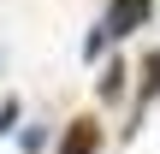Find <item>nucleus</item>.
Returning <instances> with one entry per match:
<instances>
[{"instance_id": "1", "label": "nucleus", "mask_w": 160, "mask_h": 154, "mask_svg": "<svg viewBox=\"0 0 160 154\" xmlns=\"http://www.w3.org/2000/svg\"><path fill=\"white\" fill-rule=\"evenodd\" d=\"M148 6H154V0H113V6H107V18H101V24L89 30L83 53L95 59V53H101L107 42H119V36H131V30H142V24H148Z\"/></svg>"}, {"instance_id": "2", "label": "nucleus", "mask_w": 160, "mask_h": 154, "mask_svg": "<svg viewBox=\"0 0 160 154\" xmlns=\"http://www.w3.org/2000/svg\"><path fill=\"white\" fill-rule=\"evenodd\" d=\"M59 154H101V125L95 119H71L65 137H59Z\"/></svg>"}, {"instance_id": "3", "label": "nucleus", "mask_w": 160, "mask_h": 154, "mask_svg": "<svg viewBox=\"0 0 160 154\" xmlns=\"http://www.w3.org/2000/svg\"><path fill=\"white\" fill-rule=\"evenodd\" d=\"M148 101H160V47L148 53V83H142V107Z\"/></svg>"}, {"instance_id": "4", "label": "nucleus", "mask_w": 160, "mask_h": 154, "mask_svg": "<svg viewBox=\"0 0 160 154\" xmlns=\"http://www.w3.org/2000/svg\"><path fill=\"white\" fill-rule=\"evenodd\" d=\"M119 89H125V65H113V71L101 77V95H119Z\"/></svg>"}]
</instances>
